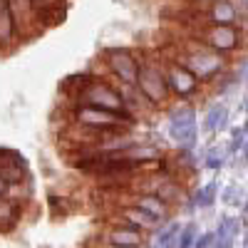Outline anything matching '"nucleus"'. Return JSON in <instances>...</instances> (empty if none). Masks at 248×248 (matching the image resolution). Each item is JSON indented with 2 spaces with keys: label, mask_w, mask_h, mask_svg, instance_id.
Segmentation results:
<instances>
[{
  "label": "nucleus",
  "mask_w": 248,
  "mask_h": 248,
  "mask_svg": "<svg viewBox=\"0 0 248 248\" xmlns=\"http://www.w3.org/2000/svg\"><path fill=\"white\" fill-rule=\"evenodd\" d=\"M176 60L184 67H189L194 72V77L201 82V85H209V82H216L226 70H229V57H223L218 52H214L211 47H206L201 40L191 37L181 45Z\"/></svg>",
  "instance_id": "f257e3e1"
},
{
  "label": "nucleus",
  "mask_w": 248,
  "mask_h": 248,
  "mask_svg": "<svg viewBox=\"0 0 248 248\" xmlns=\"http://www.w3.org/2000/svg\"><path fill=\"white\" fill-rule=\"evenodd\" d=\"M137 92L144 97V102L152 109H161L171 102L167 72H164V60L139 55V77H137Z\"/></svg>",
  "instance_id": "f03ea898"
},
{
  "label": "nucleus",
  "mask_w": 248,
  "mask_h": 248,
  "mask_svg": "<svg viewBox=\"0 0 248 248\" xmlns=\"http://www.w3.org/2000/svg\"><path fill=\"white\" fill-rule=\"evenodd\" d=\"M70 122L85 129H134L137 127V114L132 112H109L90 105H67Z\"/></svg>",
  "instance_id": "7ed1b4c3"
},
{
  "label": "nucleus",
  "mask_w": 248,
  "mask_h": 248,
  "mask_svg": "<svg viewBox=\"0 0 248 248\" xmlns=\"http://www.w3.org/2000/svg\"><path fill=\"white\" fill-rule=\"evenodd\" d=\"M196 40H201V43L206 47H211L214 52L229 57L233 52H238L246 43V35L238 25H211V23H203L196 35Z\"/></svg>",
  "instance_id": "20e7f679"
},
{
  "label": "nucleus",
  "mask_w": 248,
  "mask_h": 248,
  "mask_svg": "<svg viewBox=\"0 0 248 248\" xmlns=\"http://www.w3.org/2000/svg\"><path fill=\"white\" fill-rule=\"evenodd\" d=\"M102 65L122 87H134L139 77V55L129 47H107L102 52Z\"/></svg>",
  "instance_id": "39448f33"
},
{
  "label": "nucleus",
  "mask_w": 248,
  "mask_h": 248,
  "mask_svg": "<svg viewBox=\"0 0 248 248\" xmlns=\"http://www.w3.org/2000/svg\"><path fill=\"white\" fill-rule=\"evenodd\" d=\"M167 134L179 149L191 152L196 147V109L189 105V102H179L176 107L169 109Z\"/></svg>",
  "instance_id": "423d86ee"
},
{
  "label": "nucleus",
  "mask_w": 248,
  "mask_h": 248,
  "mask_svg": "<svg viewBox=\"0 0 248 248\" xmlns=\"http://www.w3.org/2000/svg\"><path fill=\"white\" fill-rule=\"evenodd\" d=\"M77 105H90V107H99V109H109V112H129L124 94L117 85L102 79V77H92V82L85 87Z\"/></svg>",
  "instance_id": "0eeeda50"
},
{
  "label": "nucleus",
  "mask_w": 248,
  "mask_h": 248,
  "mask_svg": "<svg viewBox=\"0 0 248 248\" xmlns=\"http://www.w3.org/2000/svg\"><path fill=\"white\" fill-rule=\"evenodd\" d=\"M164 72H167V82H169V92L171 97H176L179 102H189L199 94L201 82L194 77V72L189 67H184L181 62L171 55H164Z\"/></svg>",
  "instance_id": "6e6552de"
},
{
  "label": "nucleus",
  "mask_w": 248,
  "mask_h": 248,
  "mask_svg": "<svg viewBox=\"0 0 248 248\" xmlns=\"http://www.w3.org/2000/svg\"><path fill=\"white\" fill-rule=\"evenodd\" d=\"M97 241L109 243V246H124V248H149V233H144L119 218L107 223L102 229V233L97 236Z\"/></svg>",
  "instance_id": "1a4fd4ad"
},
{
  "label": "nucleus",
  "mask_w": 248,
  "mask_h": 248,
  "mask_svg": "<svg viewBox=\"0 0 248 248\" xmlns=\"http://www.w3.org/2000/svg\"><path fill=\"white\" fill-rule=\"evenodd\" d=\"M0 179L5 184H10V189L25 184L30 179V167H28L25 156L15 149L0 147Z\"/></svg>",
  "instance_id": "9d476101"
},
{
  "label": "nucleus",
  "mask_w": 248,
  "mask_h": 248,
  "mask_svg": "<svg viewBox=\"0 0 248 248\" xmlns=\"http://www.w3.org/2000/svg\"><path fill=\"white\" fill-rule=\"evenodd\" d=\"M8 5H10V13H13V20H15V32L23 40L32 37L37 30H43L32 0H8Z\"/></svg>",
  "instance_id": "9b49d317"
},
{
  "label": "nucleus",
  "mask_w": 248,
  "mask_h": 248,
  "mask_svg": "<svg viewBox=\"0 0 248 248\" xmlns=\"http://www.w3.org/2000/svg\"><path fill=\"white\" fill-rule=\"evenodd\" d=\"M203 23L211 25H238L241 13L233 0H214L203 8Z\"/></svg>",
  "instance_id": "f8f14e48"
},
{
  "label": "nucleus",
  "mask_w": 248,
  "mask_h": 248,
  "mask_svg": "<svg viewBox=\"0 0 248 248\" xmlns=\"http://www.w3.org/2000/svg\"><path fill=\"white\" fill-rule=\"evenodd\" d=\"M117 218L124 221V223H129V226H134V229H139V231H144V233H154L159 226H161L154 216H149L147 211L137 209L134 203H122V206H117Z\"/></svg>",
  "instance_id": "ddd939ff"
},
{
  "label": "nucleus",
  "mask_w": 248,
  "mask_h": 248,
  "mask_svg": "<svg viewBox=\"0 0 248 248\" xmlns=\"http://www.w3.org/2000/svg\"><path fill=\"white\" fill-rule=\"evenodd\" d=\"M124 159H129L132 164H137V167H147V164H159L164 159V152L161 147H156V144H149V141H134L129 149L122 152Z\"/></svg>",
  "instance_id": "4468645a"
},
{
  "label": "nucleus",
  "mask_w": 248,
  "mask_h": 248,
  "mask_svg": "<svg viewBox=\"0 0 248 248\" xmlns=\"http://www.w3.org/2000/svg\"><path fill=\"white\" fill-rule=\"evenodd\" d=\"M154 196H159L167 206H179L186 199V186H184V181H179L169 174H161L159 184L154 186Z\"/></svg>",
  "instance_id": "2eb2a0df"
},
{
  "label": "nucleus",
  "mask_w": 248,
  "mask_h": 248,
  "mask_svg": "<svg viewBox=\"0 0 248 248\" xmlns=\"http://www.w3.org/2000/svg\"><path fill=\"white\" fill-rule=\"evenodd\" d=\"M25 203L17 201L15 196H0V233H10L13 229H17L20 218H23Z\"/></svg>",
  "instance_id": "dca6fc26"
},
{
  "label": "nucleus",
  "mask_w": 248,
  "mask_h": 248,
  "mask_svg": "<svg viewBox=\"0 0 248 248\" xmlns=\"http://www.w3.org/2000/svg\"><path fill=\"white\" fill-rule=\"evenodd\" d=\"M127 203H134L137 209L147 211V214L154 216L159 223H164V221L169 218V214H171V206H167V203H164L159 196H154V194H132Z\"/></svg>",
  "instance_id": "f3484780"
},
{
  "label": "nucleus",
  "mask_w": 248,
  "mask_h": 248,
  "mask_svg": "<svg viewBox=\"0 0 248 248\" xmlns=\"http://www.w3.org/2000/svg\"><path fill=\"white\" fill-rule=\"evenodd\" d=\"M92 77H94V75H90V72H77V75L65 77V79L60 82V94H62V99H65L67 105H77L79 97H82V92H85V87L92 82Z\"/></svg>",
  "instance_id": "a211bd4d"
},
{
  "label": "nucleus",
  "mask_w": 248,
  "mask_h": 248,
  "mask_svg": "<svg viewBox=\"0 0 248 248\" xmlns=\"http://www.w3.org/2000/svg\"><path fill=\"white\" fill-rule=\"evenodd\" d=\"M238 231H241L238 218H231V216L221 218L218 229L214 231V233H216V243H214V248H233V238L238 236Z\"/></svg>",
  "instance_id": "6ab92c4d"
},
{
  "label": "nucleus",
  "mask_w": 248,
  "mask_h": 248,
  "mask_svg": "<svg viewBox=\"0 0 248 248\" xmlns=\"http://www.w3.org/2000/svg\"><path fill=\"white\" fill-rule=\"evenodd\" d=\"M226 124H229V107L216 102V105L209 107V112H206V117H203V129L209 134H216L226 127Z\"/></svg>",
  "instance_id": "aec40b11"
},
{
  "label": "nucleus",
  "mask_w": 248,
  "mask_h": 248,
  "mask_svg": "<svg viewBox=\"0 0 248 248\" xmlns=\"http://www.w3.org/2000/svg\"><path fill=\"white\" fill-rule=\"evenodd\" d=\"M179 233H181V223H176V221H171L167 226H159L154 231V248H176Z\"/></svg>",
  "instance_id": "412c9836"
},
{
  "label": "nucleus",
  "mask_w": 248,
  "mask_h": 248,
  "mask_svg": "<svg viewBox=\"0 0 248 248\" xmlns=\"http://www.w3.org/2000/svg\"><path fill=\"white\" fill-rule=\"evenodd\" d=\"M216 196H218V184L216 181H209V184H203L196 194H191V201H194L196 209H211Z\"/></svg>",
  "instance_id": "4be33fe9"
},
{
  "label": "nucleus",
  "mask_w": 248,
  "mask_h": 248,
  "mask_svg": "<svg viewBox=\"0 0 248 248\" xmlns=\"http://www.w3.org/2000/svg\"><path fill=\"white\" fill-rule=\"evenodd\" d=\"M57 3H60V0H32V5L37 10L40 28L52 25V17L50 15H62V10H57Z\"/></svg>",
  "instance_id": "5701e85b"
},
{
  "label": "nucleus",
  "mask_w": 248,
  "mask_h": 248,
  "mask_svg": "<svg viewBox=\"0 0 248 248\" xmlns=\"http://www.w3.org/2000/svg\"><path fill=\"white\" fill-rule=\"evenodd\" d=\"M47 206H50L52 216H57V218L70 216L72 209H75L72 199H70V196H62V194H50V196H47Z\"/></svg>",
  "instance_id": "b1692460"
},
{
  "label": "nucleus",
  "mask_w": 248,
  "mask_h": 248,
  "mask_svg": "<svg viewBox=\"0 0 248 248\" xmlns=\"http://www.w3.org/2000/svg\"><path fill=\"white\" fill-rule=\"evenodd\" d=\"M196 238H199L196 223H186V226H181V233H179V246H176V248H194Z\"/></svg>",
  "instance_id": "393cba45"
},
{
  "label": "nucleus",
  "mask_w": 248,
  "mask_h": 248,
  "mask_svg": "<svg viewBox=\"0 0 248 248\" xmlns=\"http://www.w3.org/2000/svg\"><path fill=\"white\" fill-rule=\"evenodd\" d=\"M223 161H226V156H223L221 149H206V154H203V167H206V169L218 171V169L223 167Z\"/></svg>",
  "instance_id": "a878e982"
},
{
  "label": "nucleus",
  "mask_w": 248,
  "mask_h": 248,
  "mask_svg": "<svg viewBox=\"0 0 248 248\" xmlns=\"http://www.w3.org/2000/svg\"><path fill=\"white\" fill-rule=\"evenodd\" d=\"M243 139H246V132L241 127H236L231 132V141H229V154H236L241 147H243Z\"/></svg>",
  "instance_id": "bb28decb"
},
{
  "label": "nucleus",
  "mask_w": 248,
  "mask_h": 248,
  "mask_svg": "<svg viewBox=\"0 0 248 248\" xmlns=\"http://www.w3.org/2000/svg\"><path fill=\"white\" fill-rule=\"evenodd\" d=\"M214 243H216V233L214 231H206V233H199L194 248H214Z\"/></svg>",
  "instance_id": "cd10ccee"
},
{
  "label": "nucleus",
  "mask_w": 248,
  "mask_h": 248,
  "mask_svg": "<svg viewBox=\"0 0 248 248\" xmlns=\"http://www.w3.org/2000/svg\"><path fill=\"white\" fill-rule=\"evenodd\" d=\"M238 194H241L238 186L231 184V186H226V189H223V196H221V199H223V203H238V199H241Z\"/></svg>",
  "instance_id": "c85d7f7f"
},
{
  "label": "nucleus",
  "mask_w": 248,
  "mask_h": 248,
  "mask_svg": "<svg viewBox=\"0 0 248 248\" xmlns=\"http://www.w3.org/2000/svg\"><path fill=\"white\" fill-rule=\"evenodd\" d=\"M90 246H94V248H124V246H109V243H102V241H97V238H92V241H90Z\"/></svg>",
  "instance_id": "c756f323"
},
{
  "label": "nucleus",
  "mask_w": 248,
  "mask_h": 248,
  "mask_svg": "<svg viewBox=\"0 0 248 248\" xmlns=\"http://www.w3.org/2000/svg\"><path fill=\"white\" fill-rule=\"evenodd\" d=\"M238 77H241V79H248V57L243 60V65H241V70H238Z\"/></svg>",
  "instance_id": "7c9ffc66"
},
{
  "label": "nucleus",
  "mask_w": 248,
  "mask_h": 248,
  "mask_svg": "<svg viewBox=\"0 0 248 248\" xmlns=\"http://www.w3.org/2000/svg\"><path fill=\"white\" fill-rule=\"evenodd\" d=\"M8 194H10V184H5L0 179V196H8Z\"/></svg>",
  "instance_id": "2f4dec72"
},
{
  "label": "nucleus",
  "mask_w": 248,
  "mask_h": 248,
  "mask_svg": "<svg viewBox=\"0 0 248 248\" xmlns=\"http://www.w3.org/2000/svg\"><path fill=\"white\" fill-rule=\"evenodd\" d=\"M241 214H243V221H246V223H248V201H246V203H243V211H241Z\"/></svg>",
  "instance_id": "473e14b6"
},
{
  "label": "nucleus",
  "mask_w": 248,
  "mask_h": 248,
  "mask_svg": "<svg viewBox=\"0 0 248 248\" xmlns=\"http://www.w3.org/2000/svg\"><path fill=\"white\" fill-rule=\"evenodd\" d=\"M243 161H246V164H248V141H246V144H243Z\"/></svg>",
  "instance_id": "72a5a7b5"
},
{
  "label": "nucleus",
  "mask_w": 248,
  "mask_h": 248,
  "mask_svg": "<svg viewBox=\"0 0 248 248\" xmlns=\"http://www.w3.org/2000/svg\"><path fill=\"white\" fill-rule=\"evenodd\" d=\"M241 129H243V132L248 134V119H246V124H243V127H241Z\"/></svg>",
  "instance_id": "f704fd0d"
},
{
  "label": "nucleus",
  "mask_w": 248,
  "mask_h": 248,
  "mask_svg": "<svg viewBox=\"0 0 248 248\" xmlns=\"http://www.w3.org/2000/svg\"><path fill=\"white\" fill-rule=\"evenodd\" d=\"M196 3H206V5H209V3H214V0H196Z\"/></svg>",
  "instance_id": "c9c22d12"
},
{
  "label": "nucleus",
  "mask_w": 248,
  "mask_h": 248,
  "mask_svg": "<svg viewBox=\"0 0 248 248\" xmlns=\"http://www.w3.org/2000/svg\"><path fill=\"white\" fill-rule=\"evenodd\" d=\"M243 248H248V236H246V241H243Z\"/></svg>",
  "instance_id": "e433bc0d"
},
{
  "label": "nucleus",
  "mask_w": 248,
  "mask_h": 248,
  "mask_svg": "<svg viewBox=\"0 0 248 248\" xmlns=\"http://www.w3.org/2000/svg\"><path fill=\"white\" fill-rule=\"evenodd\" d=\"M246 13H248V0H246Z\"/></svg>",
  "instance_id": "4c0bfd02"
},
{
  "label": "nucleus",
  "mask_w": 248,
  "mask_h": 248,
  "mask_svg": "<svg viewBox=\"0 0 248 248\" xmlns=\"http://www.w3.org/2000/svg\"><path fill=\"white\" fill-rule=\"evenodd\" d=\"M87 248H94V246H87Z\"/></svg>",
  "instance_id": "58836bf2"
}]
</instances>
